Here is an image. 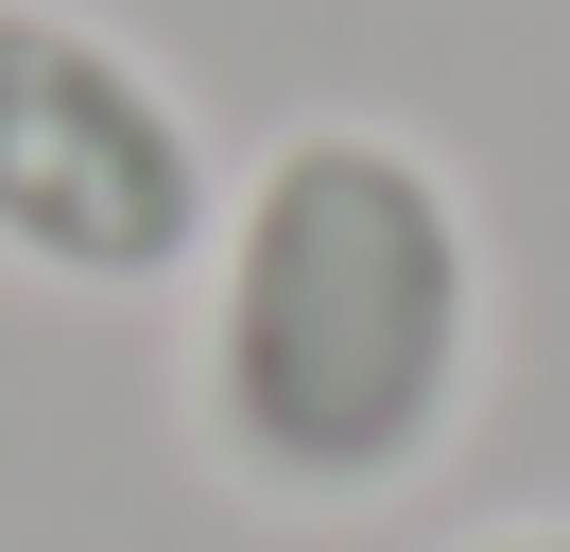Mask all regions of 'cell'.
I'll list each match as a JSON object with an SVG mask.
<instances>
[{
	"label": "cell",
	"instance_id": "obj_2",
	"mask_svg": "<svg viewBox=\"0 0 570 552\" xmlns=\"http://www.w3.org/2000/svg\"><path fill=\"white\" fill-rule=\"evenodd\" d=\"M225 156L190 87L87 0H0V259L52 294H190Z\"/></svg>",
	"mask_w": 570,
	"mask_h": 552
},
{
	"label": "cell",
	"instance_id": "obj_1",
	"mask_svg": "<svg viewBox=\"0 0 570 552\" xmlns=\"http://www.w3.org/2000/svg\"><path fill=\"white\" fill-rule=\"evenodd\" d=\"M484 207L397 121H294L225 172L190 276V448L259 518H381L484 414Z\"/></svg>",
	"mask_w": 570,
	"mask_h": 552
},
{
	"label": "cell",
	"instance_id": "obj_3",
	"mask_svg": "<svg viewBox=\"0 0 570 552\" xmlns=\"http://www.w3.org/2000/svg\"><path fill=\"white\" fill-rule=\"evenodd\" d=\"M450 552H570V518H484V535H450Z\"/></svg>",
	"mask_w": 570,
	"mask_h": 552
}]
</instances>
